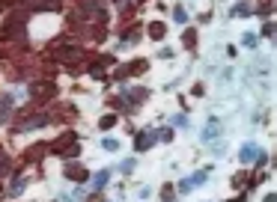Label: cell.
<instances>
[{
  "instance_id": "cell-1",
  "label": "cell",
  "mask_w": 277,
  "mask_h": 202,
  "mask_svg": "<svg viewBox=\"0 0 277 202\" xmlns=\"http://www.w3.org/2000/svg\"><path fill=\"white\" fill-rule=\"evenodd\" d=\"M242 161H245V164H250V161H259V164H262V161H265V155L259 152V146L247 143V146H242Z\"/></svg>"
},
{
  "instance_id": "cell-2",
  "label": "cell",
  "mask_w": 277,
  "mask_h": 202,
  "mask_svg": "<svg viewBox=\"0 0 277 202\" xmlns=\"http://www.w3.org/2000/svg\"><path fill=\"white\" fill-rule=\"evenodd\" d=\"M30 92H33V98H54V83H33L30 86Z\"/></svg>"
},
{
  "instance_id": "cell-3",
  "label": "cell",
  "mask_w": 277,
  "mask_h": 202,
  "mask_svg": "<svg viewBox=\"0 0 277 202\" xmlns=\"http://www.w3.org/2000/svg\"><path fill=\"white\" fill-rule=\"evenodd\" d=\"M206 175H209V172L203 169V172H197L194 178H185V181H179V190H182V193H188L191 187H197V184H203V181H206Z\"/></svg>"
},
{
  "instance_id": "cell-4",
  "label": "cell",
  "mask_w": 277,
  "mask_h": 202,
  "mask_svg": "<svg viewBox=\"0 0 277 202\" xmlns=\"http://www.w3.org/2000/svg\"><path fill=\"white\" fill-rule=\"evenodd\" d=\"M57 60H60V63H69V66L78 63V60H81V48H66V51L57 54Z\"/></svg>"
},
{
  "instance_id": "cell-5",
  "label": "cell",
  "mask_w": 277,
  "mask_h": 202,
  "mask_svg": "<svg viewBox=\"0 0 277 202\" xmlns=\"http://www.w3.org/2000/svg\"><path fill=\"white\" fill-rule=\"evenodd\" d=\"M155 131H143V134L137 137V140H134V146H137V152H143V149H149V146H152L155 143Z\"/></svg>"
},
{
  "instance_id": "cell-6",
  "label": "cell",
  "mask_w": 277,
  "mask_h": 202,
  "mask_svg": "<svg viewBox=\"0 0 277 202\" xmlns=\"http://www.w3.org/2000/svg\"><path fill=\"white\" fill-rule=\"evenodd\" d=\"M66 175H69L72 181H84V178H87V169H84V167H75V164H72V167H66Z\"/></svg>"
},
{
  "instance_id": "cell-7",
  "label": "cell",
  "mask_w": 277,
  "mask_h": 202,
  "mask_svg": "<svg viewBox=\"0 0 277 202\" xmlns=\"http://www.w3.org/2000/svg\"><path fill=\"white\" fill-rule=\"evenodd\" d=\"M164 33H167V30H164V24H161V21H155V24H149V36H152V39H161Z\"/></svg>"
},
{
  "instance_id": "cell-8",
  "label": "cell",
  "mask_w": 277,
  "mask_h": 202,
  "mask_svg": "<svg viewBox=\"0 0 277 202\" xmlns=\"http://www.w3.org/2000/svg\"><path fill=\"white\" fill-rule=\"evenodd\" d=\"M114 125H117V116H101V122H98L101 131H107V128H114Z\"/></svg>"
},
{
  "instance_id": "cell-9",
  "label": "cell",
  "mask_w": 277,
  "mask_h": 202,
  "mask_svg": "<svg viewBox=\"0 0 277 202\" xmlns=\"http://www.w3.org/2000/svg\"><path fill=\"white\" fill-rule=\"evenodd\" d=\"M217 131H220V128H217V122H209V128L203 131V137H206V140H212V137H217Z\"/></svg>"
},
{
  "instance_id": "cell-10",
  "label": "cell",
  "mask_w": 277,
  "mask_h": 202,
  "mask_svg": "<svg viewBox=\"0 0 277 202\" xmlns=\"http://www.w3.org/2000/svg\"><path fill=\"white\" fill-rule=\"evenodd\" d=\"M173 18H176L179 24H182L185 18H188V15H185V9H182V6H176V9H173Z\"/></svg>"
},
{
  "instance_id": "cell-11",
  "label": "cell",
  "mask_w": 277,
  "mask_h": 202,
  "mask_svg": "<svg viewBox=\"0 0 277 202\" xmlns=\"http://www.w3.org/2000/svg\"><path fill=\"white\" fill-rule=\"evenodd\" d=\"M242 42H245L247 48H253V45H256V36H253V33H245V39H242Z\"/></svg>"
},
{
  "instance_id": "cell-12",
  "label": "cell",
  "mask_w": 277,
  "mask_h": 202,
  "mask_svg": "<svg viewBox=\"0 0 277 202\" xmlns=\"http://www.w3.org/2000/svg\"><path fill=\"white\" fill-rule=\"evenodd\" d=\"M164 202H176V196H173V187H164Z\"/></svg>"
},
{
  "instance_id": "cell-13",
  "label": "cell",
  "mask_w": 277,
  "mask_h": 202,
  "mask_svg": "<svg viewBox=\"0 0 277 202\" xmlns=\"http://www.w3.org/2000/svg\"><path fill=\"white\" fill-rule=\"evenodd\" d=\"M104 149L114 152V149H120V143H117V140H104Z\"/></svg>"
},
{
  "instance_id": "cell-14",
  "label": "cell",
  "mask_w": 277,
  "mask_h": 202,
  "mask_svg": "<svg viewBox=\"0 0 277 202\" xmlns=\"http://www.w3.org/2000/svg\"><path fill=\"white\" fill-rule=\"evenodd\" d=\"M104 181H107V172H98V175H95V187H101Z\"/></svg>"
},
{
  "instance_id": "cell-15",
  "label": "cell",
  "mask_w": 277,
  "mask_h": 202,
  "mask_svg": "<svg viewBox=\"0 0 277 202\" xmlns=\"http://www.w3.org/2000/svg\"><path fill=\"white\" fill-rule=\"evenodd\" d=\"M265 202H277V196H268V199H265Z\"/></svg>"
},
{
  "instance_id": "cell-16",
  "label": "cell",
  "mask_w": 277,
  "mask_h": 202,
  "mask_svg": "<svg viewBox=\"0 0 277 202\" xmlns=\"http://www.w3.org/2000/svg\"><path fill=\"white\" fill-rule=\"evenodd\" d=\"M230 202H233V199H230ZM236 202H245V199H236Z\"/></svg>"
}]
</instances>
